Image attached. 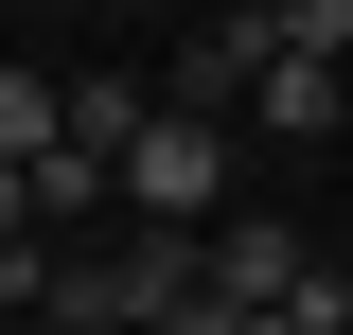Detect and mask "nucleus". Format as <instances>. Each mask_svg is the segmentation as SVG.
I'll use <instances>...</instances> for the list:
<instances>
[{
	"mask_svg": "<svg viewBox=\"0 0 353 335\" xmlns=\"http://www.w3.org/2000/svg\"><path fill=\"white\" fill-rule=\"evenodd\" d=\"M248 106H265L283 141H318V124H336V71H318V53H265V71H248Z\"/></svg>",
	"mask_w": 353,
	"mask_h": 335,
	"instance_id": "5",
	"label": "nucleus"
},
{
	"mask_svg": "<svg viewBox=\"0 0 353 335\" xmlns=\"http://www.w3.org/2000/svg\"><path fill=\"white\" fill-rule=\"evenodd\" d=\"M71 141V71H0V159H53Z\"/></svg>",
	"mask_w": 353,
	"mask_h": 335,
	"instance_id": "4",
	"label": "nucleus"
},
{
	"mask_svg": "<svg viewBox=\"0 0 353 335\" xmlns=\"http://www.w3.org/2000/svg\"><path fill=\"white\" fill-rule=\"evenodd\" d=\"M124 212H141V230H212V212H230V106H176V88H159V124L124 141Z\"/></svg>",
	"mask_w": 353,
	"mask_h": 335,
	"instance_id": "1",
	"label": "nucleus"
},
{
	"mask_svg": "<svg viewBox=\"0 0 353 335\" xmlns=\"http://www.w3.org/2000/svg\"><path fill=\"white\" fill-rule=\"evenodd\" d=\"M301 283H318V247L283 230V212H248V230H212V300H230V318H301Z\"/></svg>",
	"mask_w": 353,
	"mask_h": 335,
	"instance_id": "2",
	"label": "nucleus"
},
{
	"mask_svg": "<svg viewBox=\"0 0 353 335\" xmlns=\"http://www.w3.org/2000/svg\"><path fill=\"white\" fill-rule=\"evenodd\" d=\"M248 335H301V318H248Z\"/></svg>",
	"mask_w": 353,
	"mask_h": 335,
	"instance_id": "7",
	"label": "nucleus"
},
{
	"mask_svg": "<svg viewBox=\"0 0 353 335\" xmlns=\"http://www.w3.org/2000/svg\"><path fill=\"white\" fill-rule=\"evenodd\" d=\"M265 53H318V71H336L353 53V0H265Z\"/></svg>",
	"mask_w": 353,
	"mask_h": 335,
	"instance_id": "6",
	"label": "nucleus"
},
{
	"mask_svg": "<svg viewBox=\"0 0 353 335\" xmlns=\"http://www.w3.org/2000/svg\"><path fill=\"white\" fill-rule=\"evenodd\" d=\"M248 71H265V18H212L176 53V106H248Z\"/></svg>",
	"mask_w": 353,
	"mask_h": 335,
	"instance_id": "3",
	"label": "nucleus"
}]
</instances>
